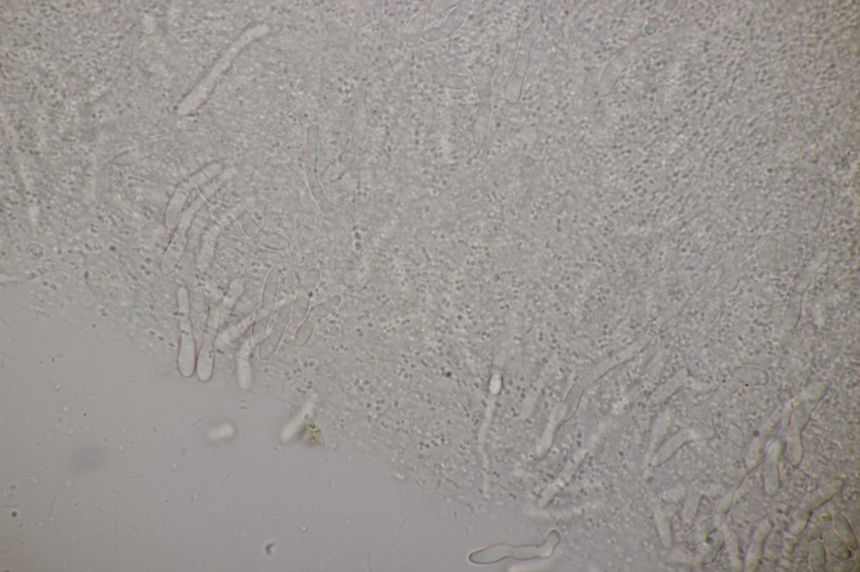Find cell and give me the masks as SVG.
<instances>
[{"mask_svg":"<svg viewBox=\"0 0 860 572\" xmlns=\"http://www.w3.org/2000/svg\"><path fill=\"white\" fill-rule=\"evenodd\" d=\"M279 276L280 269L275 267L269 273L266 284H265L262 310L253 326V342L256 344L260 343L266 337L269 318L276 305Z\"/></svg>","mask_w":860,"mask_h":572,"instance_id":"1","label":"cell"},{"mask_svg":"<svg viewBox=\"0 0 860 572\" xmlns=\"http://www.w3.org/2000/svg\"><path fill=\"white\" fill-rule=\"evenodd\" d=\"M218 314L210 315L209 324L205 333V340L197 362L198 377L202 382H208L213 374L214 366V342L219 328Z\"/></svg>","mask_w":860,"mask_h":572,"instance_id":"2","label":"cell"},{"mask_svg":"<svg viewBox=\"0 0 860 572\" xmlns=\"http://www.w3.org/2000/svg\"><path fill=\"white\" fill-rule=\"evenodd\" d=\"M181 333V347L178 358L179 370L185 377L189 378L194 374L195 367H196V349H195V342L187 310H183V315H182Z\"/></svg>","mask_w":860,"mask_h":572,"instance_id":"3","label":"cell"},{"mask_svg":"<svg viewBox=\"0 0 860 572\" xmlns=\"http://www.w3.org/2000/svg\"><path fill=\"white\" fill-rule=\"evenodd\" d=\"M291 303H285L281 308L276 324L260 343L258 356L260 360H268L276 352L285 330L291 319Z\"/></svg>","mask_w":860,"mask_h":572,"instance_id":"4","label":"cell"},{"mask_svg":"<svg viewBox=\"0 0 860 572\" xmlns=\"http://www.w3.org/2000/svg\"><path fill=\"white\" fill-rule=\"evenodd\" d=\"M336 299L337 297H334L327 301L322 302V303L313 306L308 317L305 318L304 321L299 326V329L297 330L295 341L297 346L303 347L311 340L319 321L323 320L324 318L336 309L338 303H339V300Z\"/></svg>","mask_w":860,"mask_h":572,"instance_id":"5","label":"cell"},{"mask_svg":"<svg viewBox=\"0 0 860 572\" xmlns=\"http://www.w3.org/2000/svg\"><path fill=\"white\" fill-rule=\"evenodd\" d=\"M772 530V523L769 518L760 522L753 533L751 545H749L745 558V571H755L758 569L763 555L764 546L768 535Z\"/></svg>","mask_w":860,"mask_h":572,"instance_id":"6","label":"cell"},{"mask_svg":"<svg viewBox=\"0 0 860 572\" xmlns=\"http://www.w3.org/2000/svg\"><path fill=\"white\" fill-rule=\"evenodd\" d=\"M808 408L802 406L799 410L793 420L788 439V459L793 467H797L801 463L803 457V448L801 439L802 427L808 418Z\"/></svg>","mask_w":860,"mask_h":572,"instance_id":"7","label":"cell"},{"mask_svg":"<svg viewBox=\"0 0 860 572\" xmlns=\"http://www.w3.org/2000/svg\"><path fill=\"white\" fill-rule=\"evenodd\" d=\"M781 446L774 443L769 447L764 465L763 479L765 492L774 495L780 488L779 459Z\"/></svg>","mask_w":860,"mask_h":572,"instance_id":"8","label":"cell"},{"mask_svg":"<svg viewBox=\"0 0 860 572\" xmlns=\"http://www.w3.org/2000/svg\"><path fill=\"white\" fill-rule=\"evenodd\" d=\"M471 7L468 5H458L454 11H452L451 15L448 16L446 22L443 24L444 26L438 29H432L423 33V39L428 42H433V40H439L446 39L450 35L454 33L458 29L462 26L464 20L466 19L469 13H470Z\"/></svg>","mask_w":860,"mask_h":572,"instance_id":"9","label":"cell"},{"mask_svg":"<svg viewBox=\"0 0 860 572\" xmlns=\"http://www.w3.org/2000/svg\"><path fill=\"white\" fill-rule=\"evenodd\" d=\"M425 61V67L435 84L453 89H467L475 84L470 77L451 74L443 70L431 57H427Z\"/></svg>","mask_w":860,"mask_h":572,"instance_id":"10","label":"cell"},{"mask_svg":"<svg viewBox=\"0 0 860 572\" xmlns=\"http://www.w3.org/2000/svg\"><path fill=\"white\" fill-rule=\"evenodd\" d=\"M843 486V481L841 479L835 480L829 484L822 486V488H819L816 491L806 496L799 508L809 512L819 508V507L826 504L831 498L836 496L841 492Z\"/></svg>","mask_w":860,"mask_h":572,"instance_id":"11","label":"cell"},{"mask_svg":"<svg viewBox=\"0 0 860 572\" xmlns=\"http://www.w3.org/2000/svg\"><path fill=\"white\" fill-rule=\"evenodd\" d=\"M724 544V539L722 531L717 530L709 533L700 550V562L703 564L712 562Z\"/></svg>","mask_w":860,"mask_h":572,"instance_id":"12","label":"cell"},{"mask_svg":"<svg viewBox=\"0 0 860 572\" xmlns=\"http://www.w3.org/2000/svg\"><path fill=\"white\" fill-rule=\"evenodd\" d=\"M490 116L491 105L487 100H483L476 114L474 132L476 145H483L486 140Z\"/></svg>","mask_w":860,"mask_h":572,"instance_id":"13","label":"cell"},{"mask_svg":"<svg viewBox=\"0 0 860 572\" xmlns=\"http://www.w3.org/2000/svg\"><path fill=\"white\" fill-rule=\"evenodd\" d=\"M822 543L827 547V549L829 550V553L834 557L841 559V561L851 557L852 553L850 547L833 531H829V532L823 534Z\"/></svg>","mask_w":860,"mask_h":572,"instance_id":"14","label":"cell"},{"mask_svg":"<svg viewBox=\"0 0 860 572\" xmlns=\"http://www.w3.org/2000/svg\"><path fill=\"white\" fill-rule=\"evenodd\" d=\"M834 525L835 530L837 531V534L845 541L847 546L851 550H858L859 542L856 538L853 529L847 521L845 514L837 513L834 518Z\"/></svg>","mask_w":860,"mask_h":572,"instance_id":"15","label":"cell"},{"mask_svg":"<svg viewBox=\"0 0 860 572\" xmlns=\"http://www.w3.org/2000/svg\"><path fill=\"white\" fill-rule=\"evenodd\" d=\"M426 22V16L425 14H419L411 20V22L407 26L405 34V42L407 47H414L419 42V40L423 35V29H425Z\"/></svg>","mask_w":860,"mask_h":572,"instance_id":"16","label":"cell"},{"mask_svg":"<svg viewBox=\"0 0 860 572\" xmlns=\"http://www.w3.org/2000/svg\"><path fill=\"white\" fill-rule=\"evenodd\" d=\"M720 530L722 531L724 534V543L727 546L733 568L735 570L741 569L742 562L740 557L739 543H737L736 535L725 524L721 527Z\"/></svg>","mask_w":860,"mask_h":572,"instance_id":"17","label":"cell"},{"mask_svg":"<svg viewBox=\"0 0 860 572\" xmlns=\"http://www.w3.org/2000/svg\"><path fill=\"white\" fill-rule=\"evenodd\" d=\"M826 550L822 541H815L811 546V565L814 571H825Z\"/></svg>","mask_w":860,"mask_h":572,"instance_id":"18","label":"cell"},{"mask_svg":"<svg viewBox=\"0 0 860 572\" xmlns=\"http://www.w3.org/2000/svg\"><path fill=\"white\" fill-rule=\"evenodd\" d=\"M308 306V296L306 292L297 294V299L291 313V319L295 325H299L306 318Z\"/></svg>","mask_w":860,"mask_h":572,"instance_id":"19","label":"cell"},{"mask_svg":"<svg viewBox=\"0 0 860 572\" xmlns=\"http://www.w3.org/2000/svg\"><path fill=\"white\" fill-rule=\"evenodd\" d=\"M474 73L480 100H487L491 94L490 77L487 72L482 66H476Z\"/></svg>","mask_w":860,"mask_h":572,"instance_id":"20","label":"cell"},{"mask_svg":"<svg viewBox=\"0 0 860 572\" xmlns=\"http://www.w3.org/2000/svg\"><path fill=\"white\" fill-rule=\"evenodd\" d=\"M435 5H432L430 7L431 12L433 13H439V12L446 11L451 9L452 7L458 6L459 2L456 1H437L435 2Z\"/></svg>","mask_w":860,"mask_h":572,"instance_id":"21","label":"cell"},{"mask_svg":"<svg viewBox=\"0 0 860 572\" xmlns=\"http://www.w3.org/2000/svg\"><path fill=\"white\" fill-rule=\"evenodd\" d=\"M733 495L732 493H728L722 500H721L719 507H717V514L719 516H724L727 513L733 502Z\"/></svg>","mask_w":860,"mask_h":572,"instance_id":"22","label":"cell"}]
</instances>
